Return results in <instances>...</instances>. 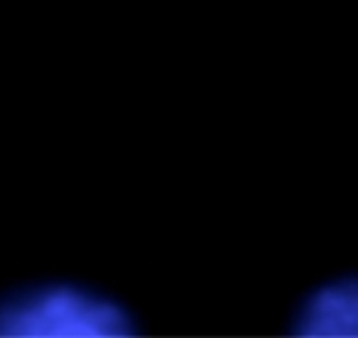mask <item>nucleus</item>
Segmentation results:
<instances>
[{
	"mask_svg": "<svg viewBox=\"0 0 358 338\" xmlns=\"http://www.w3.org/2000/svg\"><path fill=\"white\" fill-rule=\"evenodd\" d=\"M133 321L110 299L69 284L22 292L0 304V338H123Z\"/></svg>",
	"mask_w": 358,
	"mask_h": 338,
	"instance_id": "1",
	"label": "nucleus"
},
{
	"mask_svg": "<svg viewBox=\"0 0 358 338\" xmlns=\"http://www.w3.org/2000/svg\"><path fill=\"white\" fill-rule=\"evenodd\" d=\"M292 331L307 338H358V277L314 289L299 304Z\"/></svg>",
	"mask_w": 358,
	"mask_h": 338,
	"instance_id": "2",
	"label": "nucleus"
}]
</instances>
